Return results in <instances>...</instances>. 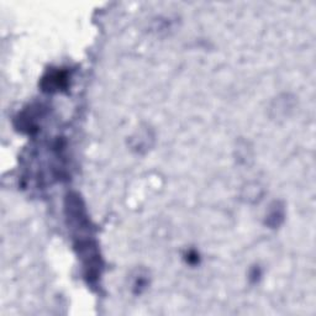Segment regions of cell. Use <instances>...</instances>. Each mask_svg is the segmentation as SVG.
I'll return each mask as SVG.
<instances>
[{
	"instance_id": "1",
	"label": "cell",
	"mask_w": 316,
	"mask_h": 316,
	"mask_svg": "<svg viewBox=\"0 0 316 316\" xmlns=\"http://www.w3.org/2000/svg\"><path fill=\"white\" fill-rule=\"evenodd\" d=\"M44 82L46 83L45 84V88L52 92V90L66 87L67 74L66 73H61V72H53L48 75L47 79H44Z\"/></svg>"
}]
</instances>
